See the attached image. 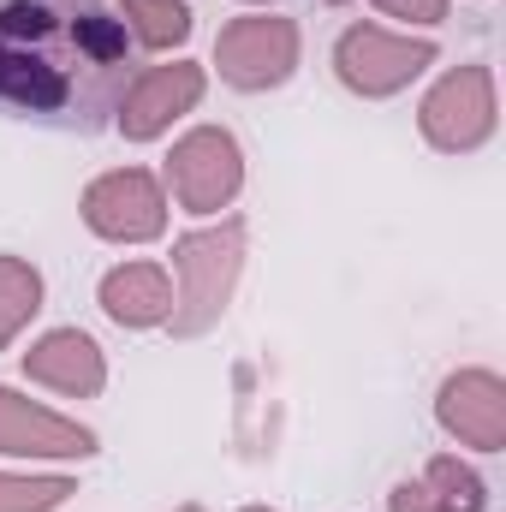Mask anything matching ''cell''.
Masks as SVG:
<instances>
[{
	"mask_svg": "<svg viewBox=\"0 0 506 512\" xmlns=\"http://www.w3.org/2000/svg\"><path fill=\"white\" fill-rule=\"evenodd\" d=\"M42 310V274L18 256H0V346Z\"/></svg>",
	"mask_w": 506,
	"mask_h": 512,
	"instance_id": "5bb4252c",
	"label": "cell"
},
{
	"mask_svg": "<svg viewBox=\"0 0 506 512\" xmlns=\"http://www.w3.org/2000/svg\"><path fill=\"white\" fill-rule=\"evenodd\" d=\"M120 6H126L137 42H149V48H173L191 36V12L179 0H120Z\"/></svg>",
	"mask_w": 506,
	"mask_h": 512,
	"instance_id": "9a60e30c",
	"label": "cell"
},
{
	"mask_svg": "<svg viewBox=\"0 0 506 512\" xmlns=\"http://www.w3.org/2000/svg\"><path fill=\"white\" fill-rule=\"evenodd\" d=\"M489 131H495V90H489L483 66H459V72H447L429 90V102H423V137L435 149L459 155V149H477Z\"/></svg>",
	"mask_w": 506,
	"mask_h": 512,
	"instance_id": "8992f818",
	"label": "cell"
},
{
	"mask_svg": "<svg viewBox=\"0 0 506 512\" xmlns=\"http://www.w3.org/2000/svg\"><path fill=\"white\" fill-rule=\"evenodd\" d=\"M334 6H346V0H334Z\"/></svg>",
	"mask_w": 506,
	"mask_h": 512,
	"instance_id": "d6986e66",
	"label": "cell"
},
{
	"mask_svg": "<svg viewBox=\"0 0 506 512\" xmlns=\"http://www.w3.org/2000/svg\"><path fill=\"white\" fill-rule=\"evenodd\" d=\"M137 84V30L120 0H0V114L96 137Z\"/></svg>",
	"mask_w": 506,
	"mask_h": 512,
	"instance_id": "6da1fadb",
	"label": "cell"
},
{
	"mask_svg": "<svg viewBox=\"0 0 506 512\" xmlns=\"http://www.w3.org/2000/svg\"><path fill=\"white\" fill-rule=\"evenodd\" d=\"M215 66L233 90H274L298 66L292 18H233L215 42Z\"/></svg>",
	"mask_w": 506,
	"mask_h": 512,
	"instance_id": "3957f363",
	"label": "cell"
},
{
	"mask_svg": "<svg viewBox=\"0 0 506 512\" xmlns=\"http://www.w3.org/2000/svg\"><path fill=\"white\" fill-rule=\"evenodd\" d=\"M441 423H447L459 441L495 453V447L506 441V393H501V382H495L489 370L453 376V382L441 387Z\"/></svg>",
	"mask_w": 506,
	"mask_h": 512,
	"instance_id": "9c48e42d",
	"label": "cell"
},
{
	"mask_svg": "<svg viewBox=\"0 0 506 512\" xmlns=\"http://www.w3.org/2000/svg\"><path fill=\"white\" fill-rule=\"evenodd\" d=\"M197 96H203L197 66H149V72H137V84L120 102V126H126L131 143H143V137L167 131L185 108H197Z\"/></svg>",
	"mask_w": 506,
	"mask_h": 512,
	"instance_id": "ba28073f",
	"label": "cell"
},
{
	"mask_svg": "<svg viewBox=\"0 0 506 512\" xmlns=\"http://www.w3.org/2000/svg\"><path fill=\"white\" fill-rule=\"evenodd\" d=\"M239 179H245L239 143L215 126L179 137L173 155H167V185H173V197H179L191 215H209V209L233 203V197H239Z\"/></svg>",
	"mask_w": 506,
	"mask_h": 512,
	"instance_id": "277c9868",
	"label": "cell"
},
{
	"mask_svg": "<svg viewBox=\"0 0 506 512\" xmlns=\"http://www.w3.org/2000/svg\"><path fill=\"white\" fill-rule=\"evenodd\" d=\"M0 453H48V459L78 453L84 459V453H96V435L0 387Z\"/></svg>",
	"mask_w": 506,
	"mask_h": 512,
	"instance_id": "30bf717a",
	"label": "cell"
},
{
	"mask_svg": "<svg viewBox=\"0 0 506 512\" xmlns=\"http://www.w3.org/2000/svg\"><path fill=\"white\" fill-rule=\"evenodd\" d=\"M24 370L36 376V382L60 387V393H96L102 387V352H96V340L90 334H78V328H60V334H48V340H36L30 352H24Z\"/></svg>",
	"mask_w": 506,
	"mask_h": 512,
	"instance_id": "8fae6325",
	"label": "cell"
},
{
	"mask_svg": "<svg viewBox=\"0 0 506 512\" xmlns=\"http://www.w3.org/2000/svg\"><path fill=\"white\" fill-rule=\"evenodd\" d=\"M239 262H245V221H227V227H209V233H185V239L173 245V268H179L173 334H179V340L215 328V316H221L227 298H233Z\"/></svg>",
	"mask_w": 506,
	"mask_h": 512,
	"instance_id": "7a4b0ae2",
	"label": "cell"
},
{
	"mask_svg": "<svg viewBox=\"0 0 506 512\" xmlns=\"http://www.w3.org/2000/svg\"><path fill=\"white\" fill-rule=\"evenodd\" d=\"M381 12L393 18H417V24H441L447 18V0H376Z\"/></svg>",
	"mask_w": 506,
	"mask_h": 512,
	"instance_id": "e0dca14e",
	"label": "cell"
},
{
	"mask_svg": "<svg viewBox=\"0 0 506 512\" xmlns=\"http://www.w3.org/2000/svg\"><path fill=\"white\" fill-rule=\"evenodd\" d=\"M84 221L90 233L102 239H120V245H143L167 227V203H161V185L143 173V167H126V173H108L84 191Z\"/></svg>",
	"mask_w": 506,
	"mask_h": 512,
	"instance_id": "52a82bcc",
	"label": "cell"
},
{
	"mask_svg": "<svg viewBox=\"0 0 506 512\" xmlns=\"http://www.w3.org/2000/svg\"><path fill=\"white\" fill-rule=\"evenodd\" d=\"M78 489L66 483V477H36V483H24V477H0V512H54L60 501H72Z\"/></svg>",
	"mask_w": 506,
	"mask_h": 512,
	"instance_id": "2e32d148",
	"label": "cell"
},
{
	"mask_svg": "<svg viewBox=\"0 0 506 512\" xmlns=\"http://www.w3.org/2000/svg\"><path fill=\"white\" fill-rule=\"evenodd\" d=\"M102 310L120 322V328H155L173 316V286H167V268L155 262H131V268H114L102 280Z\"/></svg>",
	"mask_w": 506,
	"mask_h": 512,
	"instance_id": "7c38bea8",
	"label": "cell"
},
{
	"mask_svg": "<svg viewBox=\"0 0 506 512\" xmlns=\"http://www.w3.org/2000/svg\"><path fill=\"white\" fill-rule=\"evenodd\" d=\"M393 512H483V483L459 459H435L423 483H399Z\"/></svg>",
	"mask_w": 506,
	"mask_h": 512,
	"instance_id": "4fadbf2b",
	"label": "cell"
},
{
	"mask_svg": "<svg viewBox=\"0 0 506 512\" xmlns=\"http://www.w3.org/2000/svg\"><path fill=\"white\" fill-rule=\"evenodd\" d=\"M334 66L340 78L358 90V96H393L405 90L423 66H435V48L429 42H399L376 24H352L340 42H334Z\"/></svg>",
	"mask_w": 506,
	"mask_h": 512,
	"instance_id": "5b68a950",
	"label": "cell"
},
{
	"mask_svg": "<svg viewBox=\"0 0 506 512\" xmlns=\"http://www.w3.org/2000/svg\"><path fill=\"white\" fill-rule=\"evenodd\" d=\"M245 512H268V507H245Z\"/></svg>",
	"mask_w": 506,
	"mask_h": 512,
	"instance_id": "ac0fdd59",
	"label": "cell"
},
{
	"mask_svg": "<svg viewBox=\"0 0 506 512\" xmlns=\"http://www.w3.org/2000/svg\"><path fill=\"white\" fill-rule=\"evenodd\" d=\"M185 512H197V507H185Z\"/></svg>",
	"mask_w": 506,
	"mask_h": 512,
	"instance_id": "ffe728a7",
	"label": "cell"
}]
</instances>
